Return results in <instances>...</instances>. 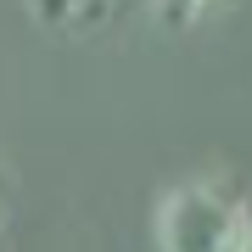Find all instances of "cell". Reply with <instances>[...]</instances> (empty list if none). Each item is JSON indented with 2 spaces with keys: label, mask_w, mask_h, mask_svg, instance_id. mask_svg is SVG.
<instances>
[{
  "label": "cell",
  "mask_w": 252,
  "mask_h": 252,
  "mask_svg": "<svg viewBox=\"0 0 252 252\" xmlns=\"http://www.w3.org/2000/svg\"><path fill=\"white\" fill-rule=\"evenodd\" d=\"M162 252H252V202L224 180H185L157 202Z\"/></svg>",
  "instance_id": "obj_1"
},
{
  "label": "cell",
  "mask_w": 252,
  "mask_h": 252,
  "mask_svg": "<svg viewBox=\"0 0 252 252\" xmlns=\"http://www.w3.org/2000/svg\"><path fill=\"white\" fill-rule=\"evenodd\" d=\"M213 6H224V0H157V11L168 17L174 28H190V23H202Z\"/></svg>",
  "instance_id": "obj_2"
}]
</instances>
